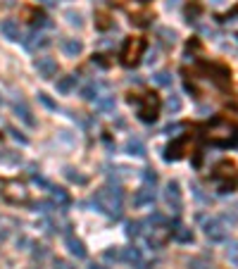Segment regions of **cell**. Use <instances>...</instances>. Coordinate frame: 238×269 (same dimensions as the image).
<instances>
[{"label":"cell","mask_w":238,"mask_h":269,"mask_svg":"<svg viewBox=\"0 0 238 269\" xmlns=\"http://www.w3.org/2000/svg\"><path fill=\"white\" fill-rule=\"evenodd\" d=\"M143 50H146V38H126L121 48V62L126 67H133L143 57Z\"/></svg>","instance_id":"cell-6"},{"label":"cell","mask_w":238,"mask_h":269,"mask_svg":"<svg viewBox=\"0 0 238 269\" xmlns=\"http://www.w3.org/2000/svg\"><path fill=\"white\" fill-rule=\"evenodd\" d=\"M12 110H14V115L19 117V119L24 121L27 126H36V119H34V112H31V108H29L27 103L19 98V100H14L12 103Z\"/></svg>","instance_id":"cell-11"},{"label":"cell","mask_w":238,"mask_h":269,"mask_svg":"<svg viewBox=\"0 0 238 269\" xmlns=\"http://www.w3.org/2000/svg\"><path fill=\"white\" fill-rule=\"evenodd\" d=\"M141 227H143L141 222H129V224H126V236H131V238H136V236L141 233Z\"/></svg>","instance_id":"cell-32"},{"label":"cell","mask_w":238,"mask_h":269,"mask_svg":"<svg viewBox=\"0 0 238 269\" xmlns=\"http://www.w3.org/2000/svg\"><path fill=\"white\" fill-rule=\"evenodd\" d=\"M105 257L107 260H121V250H117V248H110V250H105Z\"/></svg>","instance_id":"cell-36"},{"label":"cell","mask_w":238,"mask_h":269,"mask_svg":"<svg viewBox=\"0 0 238 269\" xmlns=\"http://www.w3.org/2000/svg\"><path fill=\"white\" fill-rule=\"evenodd\" d=\"M50 40L45 38V36H40V34H31L27 40H24V45H27L29 50H36V48H45Z\"/></svg>","instance_id":"cell-21"},{"label":"cell","mask_w":238,"mask_h":269,"mask_svg":"<svg viewBox=\"0 0 238 269\" xmlns=\"http://www.w3.org/2000/svg\"><path fill=\"white\" fill-rule=\"evenodd\" d=\"M98 108H100V110H115V95L98 98Z\"/></svg>","instance_id":"cell-29"},{"label":"cell","mask_w":238,"mask_h":269,"mask_svg":"<svg viewBox=\"0 0 238 269\" xmlns=\"http://www.w3.org/2000/svg\"><path fill=\"white\" fill-rule=\"evenodd\" d=\"M0 34H2L7 40H19L22 38V34H19V24H17L14 19H2V22H0Z\"/></svg>","instance_id":"cell-13"},{"label":"cell","mask_w":238,"mask_h":269,"mask_svg":"<svg viewBox=\"0 0 238 269\" xmlns=\"http://www.w3.org/2000/svg\"><path fill=\"white\" fill-rule=\"evenodd\" d=\"M31 24H34V27H48L50 22H48V17H45L43 12H36L34 14V19H31Z\"/></svg>","instance_id":"cell-33"},{"label":"cell","mask_w":238,"mask_h":269,"mask_svg":"<svg viewBox=\"0 0 238 269\" xmlns=\"http://www.w3.org/2000/svg\"><path fill=\"white\" fill-rule=\"evenodd\" d=\"M188 269H212V265L202 257H193V260H188Z\"/></svg>","instance_id":"cell-27"},{"label":"cell","mask_w":238,"mask_h":269,"mask_svg":"<svg viewBox=\"0 0 238 269\" xmlns=\"http://www.w3.org/2000/svg\"><path fill=\"white\" fill-rule=\"evenodd\" d=\"M7 134H12V138H17L19 143H27V136H22L19 131H14V129H7Z\"/></svg>","instance_id":"cell-38"},{"label":"cell","mask_w":238,"mask_h":269,"mask_svg":"<svg viewBox=\"0 0 238 269\" xmlns=\"http://www.w3.org/2000/svg\"><path fill=\"white\" fill-rule=\"evenodd\" d=\"M81 98H83V100H95V98H98V86H95V83H86V86L81 88Z\"/></svg>","instance_id":"cell-26"},{"label":"cell","mask_w":238,"mask_h":269,"mask_svg":"<svg viewBox=\"0 0 238 269\" xmlns=\"http://www.w3.org/2000/svg\"><path fill=\"white\" fill-rule=\"evenodd\" d=\"M205 236L210 241H224L226 238V227L222 219H205Z\"/></svg>","instance_id":"cell-10"},{"label":"cell","mask_w":238,"mask_h":269,"mask_svg":"<svg viewBox=\"0 0 238 269\" xmlns=\"http://www.w3.org/2000/svg\"><path fill=\"white\" fill-rule=\"evenodd\" d=\"M143 181H146V186H155L158 184V172L155 169H143Z\"/></svg>","instance_id":"cell-30"},{"label":"cell","mask_w":238,"mask_h":269,"mask_svg":"<svg viewBox=\"0 0 238 269\" xmlns=\"http://www.w3.org/2000/svg\"><path fill=\"white\" fill-rule=\"evenodd\" d=\"M67 248H69V253L74 257H79V260H83L86 257V245H83V241H79L77 236H72V233H67Z\"/></svg>","instance_id":"cell-17"},{"label":"cell","mask_w":238,"mask_h":269,"mask_svg":"<svg viewBox=\"0 0 238 269\" xmlns=\"http://www.w3.org/2000/svg\"><path fill=\"white\" fill-rule=\"evenodd\" d=\"M27 269H36V267H27Z\"/></svg>","instance_id":"cell-43"},{"label":"cell","mask_w":238,"mask_h":269,"mask_svg":"<svg viewBox=\"0 0 238 269\" xmlns=\"http://www.w3.org/2000/svg\"><path fill=\"white\" fill-rule=\"evenodd\" d=\"M164 202H167V207L172 210L174 215L181 212L184 198H181V186H179V181H169V184L164 186Z\"/></svg>","instance_id":"cell-7"},{"label":"cell","mask_w":238,"mask_h":269,"mask_svg":"<svg viewBox=\"0 0 238 269\" xmlns=\"http://www.w3.org/2000/svg\"><path fill=\"white\" fill-rule=\"evenodd\" d=\"M164 108H167V112H169V115H176V112L181 110V98L172 93V95H169V98H167V103H164Z\"/></svg>","instance_id":"cell-25"},{"label":"cell","mask_w":238,"mask_h":269,"mask_svg":"<svg viewBox=\"0 0 238 269\" xmlns=\"http://www.w3.org/2000/svg\"><path fill=\"white\" fill-rule=\"evenodd\" d=\"M62 53L67 55V57H77V55H81V50H83V43H81L79 38H62Z\"/></svg>","instance_id":"cell-16"},{"label":"cell","mask_w":238,"mask_h":269,"mask_svg":"<svg viewBox=\"0 0 238 269\" xmlns=\"http://www.w3.org/2000/svg\"><path fill=\"white\" fill-rule=\"evenodd\" d=\"M121 262L131 265V267L143 269V257H141V250L138 248H124L121 250Z\"/></svg>","instance_id":"cell-14"},{"label":"cell","mask_w":238,"mask_h":269,"mask_svg":"<svg viewBox=\"0 0 238 269\" xmlns=\"http://www.w3.org/2000/svg\"><path fill=\"white\" fill-rule=\"evenodd\" d=\"M207 141L214 143V146H229V143H234L238 136V129L236 124H231L229 119H214L207 126Z\"/></svg>","instance_id":"cell-2"},{"label":"cell","mask_w":238,"mask_h":269,"mask_svg":"<svg viewBox=\"0 0 238 269\" xmlns=\"http://www.w3.org/2000/svg\"><path fill=\"white\" fill-rule=\"evenodd\" d=\"M53 269H77V267H74L72 262H67V260H60V257H57V260L53 262Z\"/></svg>","instance_id":"cell-35"},{"label":"cell","mask_w":238,"mask_h":269,"mask_svg":"<svg viewBox=\"0 0 238 269\" xmlns=\"http://www.w3.org/2000/svg\"><path fill=\"white\" fill-rule=\"evenodd\" d=\"M226 257H229V260H231L234 265L238 262V243H236V241L229 243V248H226Z\"/></svg>","instance_id":"cell-31"},{"label":"cell","mask_w":238,"mask_h":269,"mask_svg":"<svg viewBox=\"0 0 238 269\" xmlns=\"http://www.w3.org/2000/svg\"><path fill=\"white\" fill-rule=\"evenodd\" d=\"M212 5H217V7H219V5H224V0H212Z\"/></svg>","instance_id":"cell-41"},{"label":"cell","mask_w":238,"mask_h":269,"mask_svg":"<svg viewBox=\"0 0 238 269\" xmlns=\"http://www.w3.org/2000/svg\"><path fill=\"white\" fill-rule=\"evenodd\" d=\"M212 181L217 184L219 193H231L236 189V181H238V172H236V164L234 162H222L214 174H212Z\"/></svg>","instance_id":"cell-4"},{"label":"cell","mask_w":238,"mask_h":269,"mask_svg":"<svg viewBox=\"0 0 238 269\" xmlns=\"http://www.w3.org/2000/svg\"><path fill=\"white\" fill-rule=\"evenodd\" d=\"M131 105H136V112H138V119L146 121V124H153L158 119L159 112V100L155 93H143L138 98H131Z\"/></svg>","instance_id":"cell-3"},{"label":"cell","mask_w":238,"mask_h":269,"mask_svg":"<svg viewBox=\"0 0 238 269\" xmlns=\"http://www.w3.org/2000/svg\"><path fill=\"white\" fill-rule=\"evenodd\" d=\"M179 129H184L181 124H169L167 129H164V134H172V131H179Z\"/></svg>","instance_id":"cell-39"},{"label":"cell","mask_w":238,"mask_h":269,"mask_svg":"<svg viewBox=\"0 0 238 269\" xmlns=\"http://www.w3.org/2000/svg\"><path fill=\"white\" fill-rule=\"evenodd\" d=\"M0 189H2L0 191L2 198L10 200L12 205H27L29 202V189H27V184L19 181V179H5Z\"/></svg>","instance_id":"cell-5"},{"label":"cell","mask_w":238,"mask_h":269,"mask_svg":"<svg viewBox=\"0 0 238 269\" xmlns=\"http://www.w3.org/2000/svg\"><path fill=\"white\" fill-rule=\"evenodd\" d=\"M34 67H36V72H39V77H43V79H55L57 72H60L57 62H55L53 57H45V55H43V57H36Z\"/></svg>","instance_id":"cell-9"},{"label":"cell","mask_w":238,"mask_h":269,"mask_svg":"<svg viewBox=\"0 0 238 269\" xmlns=\"http://www.w3.org/2000/svg\"><path fill=\"white\" fill-rule=\"evenodd\" d=\"M184 148H186L184 141H176L174 146H169V148H167V155H164V160H179V157L184 155V153H181Z\"/></svg>","instance_id":"cell-22"},{"label":"cell","mask_w":238,"mask_h":269,"mask_svg":"<svg viewBox=\"0 0 238 269\" xmlns=\"http://www.w3.org/2000/svg\"><path fill=\"white\" fill-rule=\"evenodd\" d=\"M124 150H126L129 155H133V157H143V155H146V143H143L138 136H131V138L124 143Z\"/></svg>","instance_id":"cell-15"},{"label":"cell","mask_w":238,"mask_h":269,"mask_svg":"<svg viewBox=\"0 0 238 269\" xmlns=\"http://www.w3.org/2000/svg\"><path fill=\"white\" fill-rule=\"evenodd\" d=\"M65 176L72 181V184H81V186H83V184H88V179H86L83 174H79L77 169H72V167H67V169H65Z\"/></svg>","instance_id":"cell-24"},{"label":"cell","mask_w":238,"mask_h":269,"mask_svg":"<svg viewBox=\"0 0 238 269\" xmlns=\"http://www.w3.org/2000/svg\"><path fill=\"white\" fill-rule=\"evenodd\" d=\"M74 88H77V74H69V77L57 79V91L60 93H72Z\"/></svg>","instance_id":"cell-19"},{"label":"cell","mask_w":238,"mask_h":269,"mask_svg":"<svg viewBox=\"0 0 238 269\" xmlns=\"http://www.w3.org/2000/svg\"><path fill=\"white\" fill-rule=\"evenodd\" d=\"M174 238L179 243H191L193 241V231L186 229V227H176V229H174Z\"/></svg>","instance_id":"cell-23"},{"label":"cell","mask_w":238,"mask_h":269,"mask_svg":"<svg viewBox=\"0 0 238 269\" xmlns=\"http://www.w3.org/2000/svg\"><path fill=\"white\" fill-rule=\"evenodd\" d=\"M153 79H155L158 86H172V74H169V72H158Z\"/></svg>","instance_id":"cell-28"},{"label":"cell","mask_w":238,"mask_h":269,"mask_svg":"<svg viewBox=\"0 0 238 269\" xmlns=\"http://www.w3.org/2000/svg\"><path fill=\"white\" fill-rule=\"evenodd\" d=\"M93 205H95V210H100L103 215L112 217V219H117L121 217V191L115 186H105V189L95 191V195H93Z\"/></svg>","instance_id":"cell-1"},{"label":"cell","mask_w":238,"mask_h":269,"mask_svg":"<svg viewBox=\"0 0 238 269\" xmlns=\"http://www.w3.org/2000/svg\"><path fill=\"white\" fill-rule=\"evenodd\" d=\"M169 238H172V231L167 229L164 224H155V227L150 229V233H148V243H150V248H155V250L164 248Z\"/></svg>","instance_id":"cell-8"},{"label":"cell","mask_w":238,"mask_h":269,"mask_svg":"<svg viewBox=\"0 0 238 269\" xmlns=\"http://www.w3.org/2000/svg\"><path fill=\"white\" fill-rule=\"evenodd\" d=\"M88 269H107V267H103V265H91Z\"/></svg>","instance_id":"cell-42"},{"label":"cell","mask_w":238,"mask_h":269,"mask_svg":"<svg viewBox=\"0 0 238 269\" xmlns=\"http://www.w3.org/2000/svg\"><path fill=\"white\" fill-rule=\"evenodd\" d=\"M153 200H155V191H153V186H143L141 191H136V195H133V207L153 205Z\"/></svg>","instance_id":"cell-12"},{"label":"cell","mask_w":238,"mask_h":269,"mask_svg":"<svg viewBox=\"0 0 238 269\" xmlns=\"http://www.w3.org/2000/svg\"><path fill=\"white\" fill-rule=\"evenodd\" d=\"M39 100H40V103H43V105H45V108L57 110V105H55V103H53V100H50V98H48V95H45V93H39Z\"/></svg>","instance_id":"cell-37"},{"label":"cell","mask_w":238,"mask_h":269,"mask_svg":"<svg viewBox=\"0 0 238 269\" xmlns=\"http://www.w3.org/2000/svg\"><path fill=\"white\" fill-rule=\"evenodd\" d=\"M67 22L72 24V27H81L83 22H81V14L79 12H67Z\"/></svg>","instance_id":"cell-34"},{"label":"cell","mask_w":238,"mask_h":269,"mask_svg":"<svg viewBox=\"0 0 238 269\" xmlns=\"http://www.w3.org/2000/svg\"><path fill=\"white\" fill-rule=\"evenodd\" d=\"M158 38H159V43H162L164 48H172L174 43H176V31L169 29V27H159L158 29Z\"/></svg>","instance_id":"cell-18"},{"label":"cell","mask_w":238,"mask_h":269,"mask_svg":"<svg viewBox=\"0 0 238 269\" xmlns=\"http://www.w3.org/2000/svg\"><path fill=\"white\" fill-rule=\"evenodd\" d=\"M50 193H53L55 205H60V207H69V205H72V198H69V193H67L65 189H55V186H50Z\"/></svg>","instance_id":"cell-20"},{"label":"cell","mask_w":238,"mask_h":269,"mask_svg":"<svg viewBox=\"0 0 238 269\" xmlns=\"http://www.w3.org/2000/svg\"><path fill=\"white\" fill-rule=\"evenodd\" d=\"M179 2H181V0H167V7H176Z\"/></svg>","instance_id":"cell-40"}]
</instances>
